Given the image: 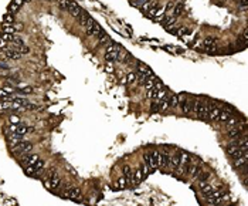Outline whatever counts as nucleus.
<instances>
[{"mask_svg": "<svg viewBox=\"0 0 248 206\" xmlns=\"http://www.w3.org/2000/svg\"><path fill=\"white\" fill-rule=\"evenodd\" d=\"M160 155L162 154H159L157 151H152L148 155H145V162L150 166V169H155V168L160 166Z\"/></svg>", "mask_w": 248, "mask_h": 206, "instance_id": "1", "label": "nucleus"}, {"mask_svg": "<svg viewBox=\"0 0 248 206\" xmlns=\"http://www.w3.org/2000/svg\"><path fill=\"white\" fill-rule=\"evenodd\" d=\"M33 148V144L29 142V141H21L19 145L16 146H13V152L14 154H20V155H26V154H29Z\"/></svg>", "mask_w": 248, "mask_h": 206, "instance_id": "2", "label": "nucleus"}, {"mask_svg": "<svg viewBox=\"0 0 248 206\" xmlns=\"http://www.w3.org/2000/svg\"><path fill=\"white\" fill-rule=\"evenodd\" d=\"M193 111L198 117L204 118V117H207V112H208V105L206 103H203V101H194V104H193Z\"/></svg>", "mask_w": 248, "mask_h": 206, "instance_id": "3", "label": "nucleus"}, {"mask_svg": "<svg viewBox=\"0 0 248 206\" xmlns=\"http://www.w3.org/2000/svg\"><path fill=\"white\" fill-rule=\"evenodd\" d=\"M87 33L89 34V36H99V34L102 33V30H101V26L98 24V23H95V21L92 20V19H89L87 23Z\"/></svg>", "mask_w": 248, "mask_h": 206, "instance_id": "4", "label": "nucleus"}, {"mask_svg": "<svg viewBox=\"0 0 248 206\" xmlns=\"http://www.w3.org/2000/svg\"><path fill=\"white\" fill-rule=\"evenodd\" d=\"M21 56H23V54L19 53L17 50L12 49V47H7V49L3 51V58H6V60H14V61H16V60H20Z\"/></svg>", "mask_w": 248, "mask_h": 206, "instance_id": "5", "label": "nucleus"}, {"mask_svg": "<svg viewBox=\"0 0 248 206\" xmlns=\"http://www.w3.org/2000/svg\"><path fill=\"white\" fill-rule=\"evenodd\" d=\"M68 12H70L71 16L78 17L79 14H81V12H82V10L79 9V6H78L77 3H75V2H72V0H71L70 4H68Z\"/></svg>", "mask_w": 248, "mask_h": 206, "instance_id": "6", "label": "nucleus"}, {"mask_svg": "<svg viewBox=\"0 0 248 206\" xmlns=\"http://www.w3.org/2000/svg\"><path fill=\"white\" fill-rule=\"evenodd\" d=\"M67 198L72 199L75 202H79V201H81V192H79V189H77V188H71V189L67 192Z\"/></svg>", "mask_w": 248, "mask_h": 206, "instance_id": "7", "label": "nucleus"}, {"mask_svg": "<svg viewBox=\"0 0 248 206\" xmlns=\"http://www.w3.org/2000/svg\"><path fill=\"white\" fill-rule=\"evenodd\" d=\"M220 108L214 107V105H208V112H207V117L210 118V120H217L218 118V114H220Z\"/></svg>", "mask_w": 248, "mask_h": 206, "instance_id": "8", "label": "nucleus"}, {"mask_svg": "<svg viewBox=\"0 0 248 206\" xmlns=\"http://www.w3.org/2000/svg\"><path fill=\"white\" fill-rule=\"evenodd\" d=\"M37 159H38V155H36V154H34V155H27V154L23 155V164L27 165V166H29V165H33Z\"/></svg>", "mask_w": 248, "mask_h": 206, "instance_id": "9", "label": "nucleus"}, {"mask_svg": "<svg viewBox=\"0 0 248 206\" xmlns=\"http://www.w3.org/2000/svg\"><path fill=\"white\" fill-rule=\"evenodd\" d=\"M48 181H50V189H55V188H58V186L61 185V179L58 176H55V175L48 178Z\"/></svg>", "mask_w": 248, "mask_h": 206, "instance_id": "10", "label": "nucleus"}, {"mask_svg": "<svg viewBox=\"0 0 248 206\" xmlns=\"http://www.w3.org/2000/svg\"><path fill=\"white\" fill-rule=\"evenodd\" d=\"M230 117H231V112L227 111V110H224V111H220L218 118H217V120H220L221 122H227V121L230 120Z\"/></svg>", "mask_w": 248, "mask_h": 206, "instance_id": "11", "label": "nucleus"}, {"mask_svg": "<svg viewBox=\"0 0 248 206\" xmlns=\"http://www.w3.org/2000/svg\"><path fill=\"white\" fill-rule=\"evenodd\" d=\"M139 74H143L145 77H152L153 73H152V70H150L149 67H146V66H143V64H141V66H139Z\"/></svg>", "mask_w": 248, "mask_h": 206, "instance_id": "12", "label": "nucleus"}, {"mask_svg": "<svg viewBox=\"0 0 248 206\" xmlns=\"http://www.w3.org/2000/svg\"><path fill=\"white\" fill-rule=\"evenodd\" d=\"M27 131H29V128L26 127L24 124H23V125H21V124H19V125H17V128H16V131L13 132V134H17V135H23V136H24L26 134H27Z\"/></svg>", "mask_w": 248, "mask_h": 206, "instance_id": "13", "label": "nucleus"}, {"mask_svg": "<svg viewBox=\"0 0 248 206\" xmlns=\"http://www.w3.org/2000/svg\"><path fill=\"white\" fill-rule=\"evenodd\" d=\"M214 190H215V188H214V186L208 185L207 182H206V183H204V185L201 186V193L204 195V196H206V195H210L211 192H214Z\"/></svg>", "mask_w": 248, "mask_h": 206, "instance_id": "14", "label": "nucleus"}, {"mask_svg": "<svg viewBox=\"0 0 248 206\" xmlns=\"http://www.w3.org/2000/svg\"><path fill=\"white\" fill-rule=\"evenodd\" d=\"M182 111L186 112V114L191 112L193 111V103H191V101H184V103H182Z\"/></svg>", "mask_w": 248, "mask_h": 206, "instance_id": "15", "label": "nucleus"}, {"mask_svg": "<svg viewBox=\"0 0 248 206\" xmlns=\"http://www.w3.org/2000/svg\"><path fill=\"white\" fill-rule=\"evenodd\" d=\"M78 19H79V23H81V24L85 27V26H87V23H88V20H89L91 17H89V14H88V13L81 12V14L78 16Z\"/></svg>", "mask_w": 248, "mask_h": 206, "instance_id": "16", "label": "nucleus"}, {"mask_svg": "<svg viewBox=\"0 0 248 206\" xmlns=\"http://www.w3.org/2000/svg\"><path fill=\"white\" fill-rule=\"evenodd\" d=\"M240 135H241V131L238 129V128H234V127L228 128V136H230V138L234 139V138H238Z\"/></svg>", "mask_w": 248, "mask_h": 206, "instance_id": "17", "label": "nucleus"}, {"mask_svg": "<svg viewBox=\"0 0 248 206\" xmlns=\"http://www.w3.org/2000/svg\"><path fill=\"white\" fill-rule=\"evenodd\" d=\"M19 88H20V91H19L20 94L29 95V94H31V92H33V88H31V87H29V85H24V84H23V85H21V84H19Z\"/></svg>", "mask_w": 248, "mask_h": 206, "instance_id": "18", "label": "nucleus"}, {"mask_svg": "<svg viewBox=\"0 0 248 206\" xmlns=\"http://www.w3.org/2000/svg\"><path fill=\"white\" fill-rule=\"evenodd\" d=\"M2 30H3V33H7V34H14L16 33V27H14L13 24H6V23L3 24V29Z\"/></svg>", "mask_w": 248, "mask_h": 206, "instance_id": "19", "label": "nucleus"}, {"mask_svg": "<svg viewBox=\"0 0 248 206\" xmlns=\"http://www.w3.org/2000/svg\"><path fill=\"white\" fill-rule=\"evenodd\" d=\"M170 165V157L169 155H160V166H163V168H167Z\"/></svg>", "mask_w": 248, "mask_h": 206, "instance_id": "20", "label": "nucleus"}, {"mask_svg": "<svg viewBox=\"0 0 248 206\" xmlns=\"http://www.w3.org/2000/svg\"><path fill=\"white\" fill-rule=\"evenodd\" d=\"M179 95L176 94H170V98H169V105L170 107H177L179 105Z\"/></svg>", "mask_w": 248, "mask_h": 206, "instance_id": "21", "label": "nucleus"}, {"mask_svg": "<svg viewBox=\"0 0 248 206\" xmlns=\"http://www.w3.org/2000/svg\"><path fill=\"white\" fill-rule=\"evenodd\" d=\"M170 165H172L173 169H177L179 165H180V157H179V155H174V157L170 158Z\"/></svg>", "mask_w": 248, "mask_h": 206, "instance_id": "22", "label": "nucleus"}, {"mask_svg": "<svg viewBox=\"0 0 248 206\" xmlns=\"http://www.w3.org/2000/svg\"><path fill=\"white\" fill-rule=\"evenodd\" d=\"M160 7H159V6H153V7H150V9H149V10H148V14H149V16H159V14H160Z\"/></svg>", "mask_w": 248, "mask_h": 206, "instance_id": "23", "label": "nucleus"}, {"mask_svg": "<svg viewBox=\"0 0 248 206\" xmlns=\"http://www.w3.org/2000/svg\"><path fill=\"white\" fill-rule=\"evenodd\" d=\"M142 178H143V172H142V169H138L135 175H133V179H135V183H139L142 181Z\"/></svg>", "mask_w": 248, "mask_h": 206, "instance_id": "24", "label": "nucleus"}, {"mask_svg": "<svg viewBox=\"0 0 248 206\" xmlns=\"http://www.w3.org/2000/svg\"><path fill=\"white\" fill-rule=\"evenodd\" d=\"M3 21L6 23V24H13V21H14V17H13L12 13H7V14H4Z\"/></svg>", "mask_w": 248, "mask_h": 206, "instance_id": "25", "label": "nucleus"}, {"mask_svg": "<svg viewBox=\"0 0 248 206\" xmlns=\"http://www.w3.org/2000/svg\"><path fill=\"white\" fill-rule=\"evenodd\" d=\"M33 165L36 166V169L38 171V173H40L43 171V168H44V161H43V159H37V161L34 162Z\"/></svg>", "mask_w": 248, "mask_h": 206, "instance_id": "26", "label": "nucleus"}, {"mask_svg": "<svg viewBox=\"0 0 248 206\" xmlns=\"http://www.w3.org/2000/svg\"><path fill=\"white\" fill-rule=\"evenodd\" d=\"M180 164H190V155L187 152H183L180 157Z\"/></svg>", "mask_w": 248, "mask_h": 206, "instance_id": "27", "label": "nucleus"}, {"mask_svg": "<svg viewBox=\"0 0 248 206\" xmlns=\"http://www.w3.org/2000/svg\"><path fill=\"white\" fill-rule=\"evenodd\" d=\"M71 0H58V4L62 10H68V4H70Z\"/></svg>", "mask_w": 248, "mask_h": 206, "instance_id": "28", "label": "nucleus"}, {"mask_svg": "<svg viewBox=\"0 0 248 206\" xmlns=\"http://www.w3.org/2000/svg\"><path fill=\"white\" fill-rule=\"evenodd\" d=\"M98 38H99V41H101V43H103V44H105V43H109V41H111V40H109V37H108V36H107L105 33H101V34L98 36Z\"/></svg>", "mask_w": 248, "mask_h": 206, "instance_id": "29", "label": "nucleus"}, {"mask_svg": "<svg viewBox=\"0 0 248 206\" xmlns=\"http://www.w3.org/2000/svg\"><path fill=\"white\" fill-rule=\"evenodd\" d=\"M126 183H128V181H126V178H121L119 181H118V183H116V186L122 189V188H125V186H126Z\"/></svg>", "mask_w": 248, "mask_h": 206, "instance_id": "30", "label": "nucleus"}, {"mask_svg": "<svg viewBox=\"0 0 248 206\" xmlns=\"http://www.w3.org/2000/svg\"><path fill=\"white\" fill-rule=\"evenodd\" d=\"M142 172H143V176H146V175H148V173L150 172V166H149V165L146 164V162L143 164V166H142Z\"/></svg>", "mask_w": 248, "mask_h": 206, "instance_id": "31", "label": "nucleus"}, {"mask_svg": "<svg viewBox=\"0 0 248 206\" xmlns=\"http://www.w3.org/2000/svg\"><path fill=\"white\" fill-rule=\"evenodd\" d=\"M17 9H19V6H17V4H14V3H12L10 6H9V13H12V14H13V13L17 12Z\"/></svg>", "mask_w": 248, "mask_h": 206, "instance_id": "32", "label": "nucleus"}, {"mask_svg": "<svg viewBox=\"0 0 248 206\" xmlns=\"http://www.w3.org/2000/svg\"><path fill=\"white\" fill-rule=\"evenodd\" d=\"M213 43H214V38H211V37H207L206 40H204V45H206L207 49H208V47H210Z\"/></svg>", "mask_w": 248, "mask_h": 206, "instance_id": "33", "label": "nucleus"}, {"mask_svg": "<svg viewBox=\"0 0 248 206\" xmlns=\"http://www.w3.org/2000/svg\"><path fill=\"white\" fill-rule=\"evenodd\" d=\"M6 49H7V41H4L3 38H0V50L4 51Z\"/></svg>", "mask_w": 248, "mask_h": 206, "instance_id": "34", "label": "nucleus"}, {"mask_svg": "<svg viewBox=\"0 0 248 206\" xmlns=\"http://www.w3.org/2000/svg\"><path fill=\"white\" fill-rule=\"evenodd\" d=\"M126 80H128L129 82H133L135 80H136V74H135V73H129V74H128V78H126Z\"/></svg>", "mask_w": 248, "mask_h": 206, "instance_id": "35", "label": "nucleus"}, {"mask_svg": "<svg viewBox=\"0 0 248 206\" xmlns=\"http://www.w3.org/2000/svg\"><path fill=\"white\" fill-rule=\"evenodd\" d=\"M10 121H12L13 124H17V122H19V117H16V115H12V117H10Z\"/></svg>", "mask_w": 248, "mask_h": 206, "instance_id": "36", "label": "nucleus"}, {"mask_svg": "<svg viewBox=\"0 0 248 206\" xmlns=\"http://www.w3.org/2000/svg\"><path fill=\"white\" fill-rule=\"evenodd\" d=\"M234 125H236V120H230V121H228V128H232Z\"/></svg>", "mask_w": 248, "mask_h": 206, "instance_id": "37", "label": "nucleus"}, {"mask_svg": "<svg viewBox=\"0 0 248 206\" xmlns=\"http://www.w3.org/2000/svg\"><path fill=\"white\" fill-rule=\"evenodd\" d=\"M180 10H182V6H180V4H179L177 7H176V12H174V13H176V16H179V14H180V13H182V12H180Z\"/></svg>", "mask_w": 248, "mask_h": 206, "instance_id": "38", "label": "nucleus"}, {"mask_svg": "<svg viewBox=\"0 0 248 206\" xmlns=\"http://www.w3.org/2000/svg\"><path fill=\"white\" fill-rule=\"evenodd\" d=\"M107 71H108V73H112V71H114V68H112V64H108V66H107Z\"/></svg>", "mask_w": 248, "mask_h": 206, "instance_id": "39", "label": "nucleus"}, {"mask_svg": "<svg viewBox=\"0 0 248 206\" xmlns=\"http://www.w3.org/2000/svg\"><path fill=\"white\" fill-rule=\"evenodd\" d=\"M23 2H24V0H13V3L17 4V6H20V4L23 3Z\"/></svg>", "mask_w": 248, "mask_h": 206, "instance_id": "40", "label": "nucleus"}, {"mask_svg": "<svg viewBox=\"0 0 248 206\" xmlns=\"http://www.w3.org/2000/svg\"><path fill=\"white\" fill-rule=\"evenodd\" d=\"M24 2H26V3H29V2H31V0H24Z\"/></svg>", "mask_w": 248, "mask_h": 206, "instance_id": "41", "label": "nucleus"}]
</instances>
